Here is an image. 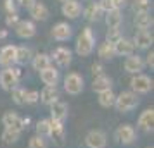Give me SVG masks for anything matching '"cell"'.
I'll return each mask as SVG.
<instances>
[{
  "instance_id": "obj_1",
  "label": "cell",
  "mask_w": 154,
  "mask_h": 148,
  "mask_svg": "<svg viewBox=\"0 0 154 148\" xmlns=\"http://www.w3.org/2000/svg\"><path fill=\"white\" fill-rule=\"evenodd\" d=\"M94 48H95V36H94L92 28L87 26V28H83L82 33L78 35L75 50H76V54L80 57H88L92 52H94Z\"/></svg>"
},
{
  "instance_id": "obj_2",
  "label": "cell",
  "mask_w": 154,
  "mask_h": 148,
  "mask_svg": "<svg viewBox=\"0 0 154 148\" xmlns=\"http://www.w3.org/2000/svg\"><path fill=\"white\" fill-rule=\"evenodd\" d=\"M23 78V71L16 65H11V67H4L2 72H0V86L2 90L5 91H11L12 88L19 85V81Z\"/></svg>"
},
{
  "instance_id": "obj_3",
  "label": "cell",
  "mask_w": 154,
  "mask_h": 148,
  "mask_svg": "<svg viewBox=\"0 0 154 148\" xmlns=\"http://www.w3.org/2000/svg\"><path fill=\"white\" fill-rule=\"evenodd\" d=\"M139 105V95H135L133 91H121L119 95H116V100H114V109L121 114H126L137 109Z\"/></svg>"
},
{
  "instance_id": "obj_4",
  "label": "cell",
  "mask_w": 154,
  "mask_h": 148,
  "mask_svg": "<svg viewBox=\"0 0 154 148\" xmlns=\"http://www.w3.org/2000/svg\"><path fill=\"white\" fill-rule=\"evenodd\" d=\"M152 85L154 81L152 78H149L147 74H133L132 79H130V91H133L135 95H146L152 90Z\"/></svg>"
},
{
  "instance_id": "obj_5",
  "label": "cell",
  "mask_w": 154,
  "mask_h": 148,
  "mask_svg": "<svg viewBox=\"0 0 154 148\" xmlns=\"http://www.w3.org/2000/svg\"><path fill=\"white\" fill-rule=\"evenodd\" d=\"M2 124H4V127H11V129H16V131L23 133L29 124V117H21L19 114L7 110L2 115Z\"/></svg>"
},
{
  "instance_id": "obj_6",
  "label": "cell",
  "mask_w": 154,
  "mask_h": 148,
  "mask_svg": "<svg viewBox=\"0 0 154 148\" xmlns=\"http://www.w3.org/2000/svg\"><path fill=\"white\" fill-rule=\"evenodd\" d=\"M83 76L80 74V72H68L66 76H64V91L68 93V95H80V93L83 91Z\"/></svg>"
},
{
  "instance_id": "obj_7",
  "label": "cell",
  "mask_w": 154,
  "mask_h": 148,
  "mask_svg": "<svg viewBox=\"0 0 154 148\" xmlns=\"http://www.w3.org/2000/svg\"><path fill=\"white\" fill-rule=\"evenodd\" d=\"M85 145L88 148H106V145H107V136L100 129H92L85 136Z\"/></svg>"
},
{
  "instance_id": "obj_8",
  "label": "cell",
  "mask_w": 154,
  "mask_h": 148,
  "mask_svg": "<svg viewBox=\"0 0 154 148\" xmlns=\"http://www.w3.org/2000/svg\"><path fill=\"white\" fill-rule=\"evenodd\" d=\"M50 140H54V143L57 145H63L64 140H66V129H64V122H59V120L49 119V136Z\"/></svg>"
},
{
  "instance_id": "obj_9",
  "label": "cell",
  "mask_w": 154,
  "mask_h": 148,
  "mask_svg": "<svg viewBox=\"0 0 154 148\" xmlns=\"http://www.w3.org/2000/svg\"><path fill=\"white\" fill-rule=\"evenodd\" d=\"M50 60H54L57 64V67H68L73 60V54L68 47H57L52 55H50Z\"/></svg>"
},
{
  "instance_id": "obj_10",
  "label": "cell",
  "mask_w": 154,
  "mask_h": 148,
  "mask_svg": "<svg viewBox=\"0 0 154 148\" xmlns=\"http://www.w3.org/2000/svg\"><path fill=\"white\" fill-rule=\"evenodd\" d=\"M114 134H116V140L119 143H123V145H132L133 141H135V138H137V131L130 124H121V126H118V129H116Z\"/></svg>"
},
{
  "instance_id": "obj_11",
  "label": "cell",
  "mask_w": 154,
  "mask_h": 148,
  "mask_svg": "<svg viewBox=\"0 0 154 148\" xmlns=\"http://www.w3.org/2000/svg\"><path fill=\"white\" fill-rule=\"evenodd\" d=\"M14 29H16V35L19 36V38H23V40L33 38L36 35V26L31 19H23V21H19L14 26Z\"/></svg>"
},
{
  "instance_id": "obj_12",
  "label": "cell",
  "mask_w": 154,
  "mask_h": 148,
  "mask_svg": "<svg viewBox=\"0 0 154 148\" xmlns=\"http://www.w3.org/2000/svg\"><path fill=\"white\" fill-rule=\"evenodd\" d=\"M133 45H135V48H140V50H147L151 48V45L154 42V36L151 31H147V29H139L135 36H133Z\"/></svg>"
},
{
  "instance_id": "obj_13",
  "label": "cell",
  "mask_w": 154,
  "mask_h": 148,
  "mask_svg": "<svg viewBox=\"0 0 154 148\" xmlns=\"http://www.w3.org/2000/svg\"><path fill=\"white\" fill-rule=\"evenodd\" d=\"M123 67H125L126 72H130V74H140L144 67H146V64H144V59L137 54H133V55H128L125 59V64H123Z\"/></svg>"
},
{
  "instance_id": "obj_14",
  "label": "cell",
  "mask_w": 154,
  "mask_h": 148,
  "mask_svg": "<svg viewBox=\"0 0 154 148\" xmlns=\"http://www.w3.org/2000/svg\"><path fill=\"white\" fill-rule=\"evenodd\" d=\"M61 12L68 19H76V17L82 16V4L78 0H64L63 7H61Z\"/></svg>"
},
{
  "instance_id": "obj_15",
  "label": "cell",
  "mask_w": 154,
  "mask_h": 148,
  "mask_svg": "<svg viewBox=\"0 0 154 148\" xmlns=\"http://www.w3.org/2000/svg\"><path fill=\"white\" fill-rule=\"evenodd\" d=\"M50 33H52V38L54 40H57V42H66L73 35V28H71L68 22H57V24H54V28H52Z\"/></svg>"
},
{
  "instance_id": "obj_16",
  "label": "cell",
  "mask_w": 154,
  "mask_h": 148,
  "mask_svg": "<svg viewBox=\"0 0 154 148\" xmlns=\"http://www.w3.org/2000/svg\"><path fill=\"white\" fill-rule=\"evenodd\" d=\"M137 126L146 131V133H152L154 129V109H146L144 112L139 115V120H137Z\"/></svg>"
},
{
  "instance_id": "obj_17",
  "label": "cell",
  "mask_w": 154,
  "mask_h": 148,
  "mask_svg": "<svg viewBox=\"0 0 154 148\" xmlns=\"http://www.w3.org/2000/svg\"><path fill=\"white\" fill-rule=\"evenodd\" d=\"M16 45H5L0 48V65L2 67H11L16 62Z\"/></svg>"
},
{
  "instance_id": "obj_18",
  "label": "cell",
  "mask_w": 154,
  "mask_h": 148,
  "mask_svg": "<svg viewBox=\"0 0 154 148\" xmlns=\"http://www.w3.org/2000/svg\"><path fill=\"white\" fill-rule=\"evenodd\" d=\"M59 78H61V74H59L57 67H54V65H49L47 69L40 71V79L45 86H57Z\"/></svg>"
},
{
  "instance_id": "obj_19",
  "label": "cell",
  "mask_w": 154,
  "mask_h": 148,
  "mask_svg": "<svg viewBox=\"0 0 154 148\" xmlns=\"http://www.w3.org/2000/svg\"><path fill=\"white\" fill-rule=\"evenodd\" d=\"M50 107V119L59 120V122H64L66 117H68V103H64L61 100L54 102Z\"/></svg>"
},
{
  "instance_id": "obj_20",
  "label": "cell",
  "mask_w": 154,
  "mask_h": 148,
  "mask_svg": "<svg viewBox=\"0 0 154 148\" xmlns=\"http://www.w3.org/2000/svg\"><path fill=\"white\" fill-rule=\"evenodd\" d=\"M114 54L119 57H128L135 54V45L128 38H121L118 43H114Z\"/></svg>"
},
{
  "instance_id": "obj_21",
  "label": "cell",
  "mask_w": 154,
  "mask_h": 148,
  "mask_svg": "<svg viewBox=\"0 0 154 148\" xmlns=\"http://www.w3.org/2000/svg\"><path fill=\"white\" fill-rule=\"evenodd\" d=\"M29 10V16H31V21H45L49 17V9L43 2H35L31 7L28 9Z\"/></svg>"
},
{
  "instance_id": "obj_22",
  "label": "cell",
  "mask_w": 154,
  "mask_h": 148,
  "mask_svg": "<svg viewBox=\"0 0 154 148\" xmlns=\"http://www.w3.org/2000/svg\"><path fill=\"white\" fill-rule=\"evenodd\" d=\"M40 93V102L45 103V105H52L54 102L59 100V90H57V86H45Z\"/></svg>"
},
{
  "instance_id": "obj_23",
  "label": "cell",
  "mask_w": 154,
  "mask_h": 148,
  "mask_svg": "<svg viewBox=\"0 0 154 148\" xmlns=\"http://www.w3.org/2000/svg\"><path fill=\"white\" fill-rule=\"evenodd\" d=\"M112 86V81L109 76L106 74H100V76H95L94 81H92V90L95 93H100V91H106V90H111Z\"/></svg>"
},
{
  "instance_id": "obj_24",
  "label": "cell",
  "mask_w": 154,
  "mask_h": 148,
  "mask_svg": "<svg viewBox=\"0 0 154 148\" xmlns=\"http://www.w3.org/2000/svg\"><path fill=\"white\" fill-rule=\"evenodd\" d=\"M123 21V16H121V10L119 9H111L106 12V24L109 29H116L119 28V24Z\"/></svg>"
},
{
  "instance_id": "obj_25",
  "label": "cell",
  "mask_w": 154,
  "mask_h": 148,
  "mask_svg": "<svg viewBox=\"0 0 154 148\" xmlns=\"http://www.w3.org/2000/svg\"><path fill=\"white\" fill-rule=\"evenodd\" d=\"M31 65L35 71H43L47 69L49 65H52V60H50V55L49 54H36V55L31 57Z\"/></svg>"
},
{
  "instance_id": "obj_26",
  "label": "cell",
  "mask_w": 154,
  "mask_h": 148,
  "mask_svg": "<svg viewBox=\"0 0 154 148\" xmlns=\"http://www.w3.org/2000/svg\"><path fill=\"white\" fill-rule=\"evenodd\" d=\"M133 24L137 26V29H147V31H149V28H152L154 19H152V16H151V12L135 14V17H133Z\"/></svg>"
},
{
  "instance_id": "obj_27",
  "label": "cell",
  "mask_w": 154,
  "mask_h": 148,
  "mask_svg": "<svg viewBox=\"0 0 154 148\" xmlns=\"http://www.w3.org/2000/svg\"><path fill=\"white\" fill-rule=\"evenodd\" d=\"M102 14H104V12H102V9L99 7V4H97V2H92V4H88V5L85 7V10H83L85 19H87V21H90V22L99 21Z\"/></svg>"
},
{
  "instance_id": "obj_28",
  "label": "cell",
  "mask_w": 154,
  "mask_h": 148,
  "mask_svg": "<svg viewBox=\"0 0 154 148\" xmlns=\"http://www.w3.org/2000/svg\"><path fill=\"white\" fill-rule=\"evenodd\" d=\"M114 100H116V95L112 90H106V91H100L97 93V102L100 107L104 109H109V107L114 105Z\"/></svg>"
},
{
  "instance_id": "obj_29",
  "label": "cell",
  "mask_w": 154,
  "mask_h": 148,
  "mask_svg": "<svg viewBox=\"0 0 154 148\" xmlns=\"http://www.w3.org/2000/svg\"><path fill=\"white\" fill-rule=\"evenodd\" d=\"M31 57H33V54H31V50L28 47H17L16 48V62L14 64L26 65L28 62H31Z\"/></svg>"
},
{
  "instance_id": "obj_30",
  "label": "cell",
  "mask_w": 154,
  "mask_h": 148,
  "mask_svg": "<svg viewBox=\"0 0 154 148\" xmlns=\"http://www.w3.org/2000/svg\"><path fill=\"white\" fill-rule=\"evenodd\" d=\"M97 54H99V57H100L102 60H111V59L116 57V54H114V45H111V43H107V42L99 45Z\"/></svg>"
},
{
  "instance_id": "obj_31",
  "label": "cell",
  "mask_w": 154,
  "mask_h": 148,
  "mask_svg": "<svg viewBox=\"0 0 154 148\" xmlns=\"http://www.w3.org/2000/svg\"><path fill=\"white\" fill-rule=\"evenodd\" d=\"M132 9L135 14H144V12H151L152 9V2L151 0H133Z\"/></svg>"
},
{
  "instance_id": "obj_32",
  "label": "cell",
  "mask_w": 154,
  "mask_h": 148,
  "mask_svg": "<svg viewBox=\"0 0 154 148\" xmlns=\"http://www.w3.org/2000/svg\"><path fill=\"white\" fill-rule=\"evenodd\" d=\"M19 138H21V133H19V131L11 129V127H4V131H2V141H4L5 145H12V143H16Z\"/></svg>"
},
{
  "instance_id": "obj_33",
  "label": "cell",
  "mask_w": 154,
  "mask_h": 148,
  "mask_svg": "<svg viewBox=\"0 0 154 148\" xmlns=\"http://www.w3.org/2000/svg\"><path fill=\"white\" fill-rule=\"evenodd\" d=\"M24 93H26V88H23L19 85L11 90V97H12L16 105H24Z\"/></svg>"
},
{
  "instance_id": "obj_34",
  "label": "cell",
  "mask_w": 154,
  "mask_h": 148,
  "mask_svg": "<svg viewBox=\"0 0 154 148\" xmlns=\"http://www.w3.org/2000/svg\"><path fill=\"white\" fill-rule=\"evenodd\" d=\"M49 147V143H47V138H43V136H31L28 141V148H47Z\"/></svg>"
},
{
  "instance_id": "obj_35",
  "label": "cell",
  "mask_w": 154,
  "mask_h": 148,
  "mask_svg": "<svg viewBox=\"0 0 154 148\" xmlns=\"http://www.w3.org/2000/svg\"><path fill=\"white\" fill-rule=\"evenodd\" d=\"M121 38H123V35H121L119 28H116V29H107V35H106V42H107V43L114 45V43H118Z\"/></svg>"
},
{
  "instance_id": "obj_36",
  "label": "cell",
  "mask_w": 154,
  "mask_h": 148,
  "mask_svg": "<svg viewBox=\"0 0 154 148\" xmlns=\"http://www.w3.org/2000/svg\"><path fill=\"white\" fill-rule=\"evenodd\" d=\"M36 134L38 136H43V138H47L49 136V119H42V120H38L36 122Z\"/></svg>"
},
{
  "instance_id": "obj_37",
  "label": "cell",
  "mask_w": 154,
  "mask_h": 148,
  "mask_svg": "<svg viewBox=\"0 0 154 148\" xmlns=\"http://www.w3.org/2000/svg\"><path fill=\"white\" fill-rule=\"evenodd\" d=\"M36 102H40V93L36 90H26V93H24V103L35 105Z\"/></svg>"
},
{
  "instance_id": "obj_38",
  "label": "cell",
  "mask_w": 154,
  "mask_h": 148,
  "mask_svg": "<svg viewBox=\"0 0 154 148\" xmlns=\"http://www.w3.org/2000/svg\"><path fill=\"white\" fill-rule=\"evenodd\" d=\"M4 9H5V14H17L16 0H4Z\"/></svg>"
},
{
  "instance_id": "obj_39",
  "label": "cell",
  "mask_w": 154,
  "mask_h": 148,
  "mask_svg": "<svg viewBox=\"0 0 154 148\" xmlns=\"http://www.w3.org/2000/svg\"><path fill=\"white\" fill-rule=\"evenodd\" d=\"M90 69H92V74H94V78H95V76H100V74H104V65H102L100 62H94Z\"/></svg>"
},
{
  "instance_id": "obj_40",
  "label": "cell",
  "mask_w": 154,
  "mask_h": 148,
  "mask_svg": "<svg viewBox=\"0 0 154 148\" xmlns=\"http://www.w3.org/2000/svg\"><path fill=\"white\" fill-rule=\"evenodd\" d=\"M19 21H21V19H19L17 14H7V17H5V24H7L9 28H11V26H16Z\"/></svg>"
},
{
  "instance_id": "obj_41",
  "label": "cell",
  "mask_w": 154,
  "mask_h": 148,
  "mask_svg": "<svg viewBox=\"0 0 154 148\" xmlns=\"http://www.w3.org/2000/svg\"><path fill=\"white\" fill-rule=\"evenodd\" d=\"M97 4H99V7L102 9V12H107V10L114 9V7H112V2H111V0H99Z\"/></svg>"
},
{
  "instance_id": "obj_42",
  "label": "cell",
  "mask_w": 154,
  "mask_h": 148,
  "mask_svg": "<svg viewBox=\"0 0 154 148\" xmlns=\"http://www.w3.org/2000/svg\"><path fill=\"white\" fill-rule=\"evenodd\" d=\"M144 64H146L147 67H151V69L154 67V52H152V50H151V52L146 55V60H144Z\"/></svg>"
},
{
  "instance_id": "obj_43",
  "label": "cell",
  "mask_w": 154,
  "mask_h": 148,
  "mask_svg": "<svg viewBox=\"0 0 154 148\" xmlns=\"http://www.w3.org/2000/svg\"><path fill=\"white\" fill-rule=\"evenodd\" d=\"M35 2H36V0H16V4H17V5H21V7H24V9H29Z\"/></svg>"
},
{
  "instance_id": "obj_44",
  "label": "cell",
  "mask_w": 154,
  "mask_h": 148,
  "mask_svg": "<svg viewBox=\"0 0 154 148\" xmlns=\"http://www.w3.org/2000/svg\"><path fill=\"white\" fill-rule=\"evenodd\" d=\"M111 2H112V7L114 9H121L126 4V0H111Z\"/></svg>"
},
{
  "instance_id": "obj_45",
  "label": "cell",
  "mask_w": 154,
  "mask_h": 148,
  "mask_svg": "<svg viewBox=\"0 0 154 148\" xmlns=\"http://www.w3.org/2000/svg\"><path fill=\"white\" fill-rule=\"evenodd\" d=\"M7 35H9V31H7V29H0V40L7 38Z\"/></svg>"
},
{
  "instance_id": "obj_46",
  "label": "cell",
  "mask_w": 154,
  "mask_h": 148,
  "mask_svg": "<svg viewBox=\"0 0 154 148\" xmlns=\"http://www.w3.org/2000/svg\"><path fill=\"white\" fill-rule=\"evenodd\" d=\"M59 2H64V0H59Z\"/></svg>"
},
{
  "instance_id": "obj_47",
  "label": "cell",
  "mask_w": 154,
  "mask_h": 148,
  "mask_svg": "<svg viewBox=\"0 0 154 148\" xmlns=\"http://www.w3.org/2000/svg\"><path fill=\"white\" fill-rule=\"evenodd\" d=\"M147 148H152V147H147Z\"/></svg>"
}]
</instances>
